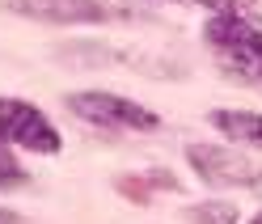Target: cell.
<instances>
[{
	"label": "cell",
	"mask_w": 262,
	"mask_h": 224,
	"mask_svg": "<svg viewBox=\"0 0 262 224\" xmlns=\"http://www.w3.org/2000/svg\"><path fill=\"white\" fill-rule=\"evenodd\" d=\"M203 34H207V42L224 55V63H233V68L258 76V63H262V34H258L245 17H237V13H220V17L207 21Z\"/></svg>",
	"instance_id": "obj_1"
},
{
	"label": "cell",
	"mask_w": 262,
	"mask_h": 224,
	"mask_svg": "<svg viewBox=\"0 0 262 224\" xmlns=\"http://www.w3.org/2000/svg\"><path fill=\"white\" fill-rule=\"evenodd\" d=\"M68 110L97 127H127V131H152L157 127L152 110L127 98H114V93H68Z\"/></svg>",
	"instance_id": "obj_2"
},
{
	"label": "cell",
	"mask_w": 262,
	"mask_h": 224,
	"mask_svg": "<svg viewBox=\"0 0 262 224\" xmlns=\"http://www.w3.org/2000/svg\"><path fill=\"white\" fill-rule=\"evenodd\" d=\"M0 140L34 152H59V131L47 123V115L17 98H0Z\"/></svg>",
	"instance_id": "obj_3"
},
{
	"label": "cell",
	"mask_w": 262,
	"mask_h": 224,
	"mask_svg": "<svg viewBox=\"0 0 262 224\" xmlns=\"http://www.w3.org/2000/svg\"><path fill=\"white\" fill-rule=\"evenodd\" d=\"M190 165L203 182L211 186H258L262 182V165L250 161L241 152H228V148H207V144H190Z\"/></svg>",
	"instance_id": "obj_4"
},
{
	"label": "cell",
	"mask_w": 262,
	"mask_h": 224,
	"mask_svg": "<svg viewBox=\"0 0 262 224\" xmlns=\"http://www.w3.org/2000/svg\"><path fill=\"white\" fill-rule=\"evenodd\" d=\"M13 9L38 21H55V26H89V21H106V9L97 0H13Z\"/></svg>",
	"instance_id": "obj_5"
},
{
	"label": "cell",
	"mask_w": 262,
	"mask_h": 224,
	"mask_svg": "<svg viewBox=\"0 0 262 224\" xmlns=\"http://www.w3.org/2000/svg\"><path fill=\"white\" fill-rule=\"evenodd\" d=\"M211 123H216L224 136L262 148V115H254V110H211Z\"/></svg>",
	"instance_id": "obj_6"
},
{
	"label": "cell",
	"mask_w": 262,
	"mask_h": 224,
	"mask_svg": "<svg viewBox=\"0 0 262 224\" xmlns=\"http://www.w3.org/2000/svg\"><path fill=\"white\" fill-rule=\"evenodd\" d=\"M119 190H123V195L127 199H144V203H148L152 199V190H178V182L169 178V173H148V178H140V173H127V178H119Z\"/></svg>",
	"instance_id": "obj_7"
},
{
	"label": "cell",
	"mask_w": 262,
	"mask_h": 224,
	"mask_svg": "<svg viewBox=\"0 0 262 224\" xmlns=\"http://www.w3.org/2000/svg\"><path fill=\"white\" fill-rule=\"evenodd\" d=\"M186 216H190V224H237V207L233 203H194Z\"/></svg>",
	"instance_id": "obj_8"
},
{
	"label": "cell",
	"mask_w": 262,
	"mask_h": 224,
	"mask_svg": "<svg viewBox=\"0 0 262 224\" xmlns=\"http://www.w3.org/2000/svg\"><path fill=\"white\" fill-rule=\"evenodd\" d=\"M9 186H26V169L13 161L9 148H0V190H9Z\"/></svg>",
	"instance_id": "obj_9"
},
{
	"label": "cell",
	"mask_w": 262,
	"mask_h": 224,
	"mask_svg": "<svg viewBox=\"0 0 262 224\" xmlns=\"http://www.w3.org/2000/svg\"><path fill=\"white\" fill-rule=\"evenodd\" d=\"M199 5H203V9H211L216 17H220V13H233V0H199Z\"/></svg>",
	"instance_id": "obj_10"
},
{
	"label": "cell",
	"mask_w": 262,
	"mask_h": 224,
	"mask_svg": "<svg viewBox=\"0 0 262 224\" xmlns=\"http://www.w3.org/2000/svg\"><path fill=\"white\" fill-rule=\"evenodd\" d=\"M0 224H21V216H13L9 207H0Z\"/></svg>",
	"instance_id": "obj_11"
},
{
	"label": "cell",
	"mask_w": 262,
	"mask_h": 224,
	"mask_svg": "<svg viewBox=\"0 0 262 224\" xmlns=\"http://www.w3.org/2000/svg\"><path fill=\"white\" fill-rule=\"evenodd\" d=\"M250 13H254V17L262 21V0H250Z\"/></svg>",
	"instance_id": "obj_12"
},
{
	"label": "cell",
	"mask_w": 262,
	"mask_h": 224,
	"mask_svg": "<svg viewBox=\"0 0 262 224\" xmlns=\"http://www.w3.org/2000/svg\"><path fill=\"white\" fill-rule=\"evenodd\" d=\"M250 224H262V216H254V220H250Z\"/></svg>",
	"instance_id": "obj_13"
},
{
	"label": "cell",
	"mask_w": 262,
	"mask_h": 224,
	"mask_svg": "<svg viewBox=\"0 0 262 224\" xmlns=\"http://www.w3.org/2000/svg\"><path fill=\"white\" fill-rule=\"evenodd\" d=\"M258 76H262V63H258Z\"/></svg>",
	"instance_id": "obj_14"
}]
</instances>
